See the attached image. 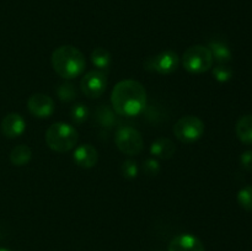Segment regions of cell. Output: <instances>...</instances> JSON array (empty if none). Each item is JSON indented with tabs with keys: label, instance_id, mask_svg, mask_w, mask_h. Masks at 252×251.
I'll return each instance as SVG.
<instances>
[{
	"label": "cell",
	"instance_id": "18",
	"mask_svg": "<svg viewBox=\"0 0 252 251\" xmlns=\"http://www.w3.org/2000/svg\"><path fill=\"white\" fill-rule=\"evenodd\" d=\"M96 121L103 128H112L116 123V112L107 105H101L96 110Z\"/></svg>",
	"mask_w": 252,
	"mask_h": 251
},
{
	"label": "cell",
	"instance_id": "3",
	"mask_svg": "<svg viewBox=\"0 0 252 251\" xmlns=\"http://www.w3.org/2000/svg\"><path fill=\"white\" fill-rule=\"evenodd\" d=\"M79 134L75 127L65 122H57L46 130V143L53 152L66 153L74 149L78 143Z\"/></svg>",
	"mask_w": 252,
	"mask_h": 251
},
{
	"label": "cell",
	"instance_id": "26",
	"mask_svg": "<svg viewBox=\"0 0 252 251\" xmlns=\"http://www.w3.org/2000/svg\"><path fill=\"white\" fill-rule=\"evenodd\" d=\"M0 251H10V250H7V249H4V248H0Z\"/></svg>",
	"mask_w": 252,
	"mask_h": 251
},
{
	"label": "cell",
	"instance_id": "20",
	"mask_svg": "<svg viewBox=\"0 0 252 251\" xmlns=\"http://www.w3.org/2000/svg\"><path fill=\"white\" fill-rule=\"evenodd\" d=\"M70 117L74 123L81 125V123L85 122L89 117L88 107H86L85 105H83V103H76V105H74L73 108H71Z\"/></svg>",
	"mask_w": 252,
	"mask_h": 251
},
{
	"label": "cell",
	"instance_id": "22",
	"mask_svg": "<svg viewBox=\"0 0 252 251\" xmlns=\"http://www.w3.org/2000/svg\"><path fill=\"white\" fill-rule=\"evenodd\" d=\"M238 202L244 209L252 212V186H245L238 192Z\"/></svg>",
	"mask_w": 252,
	"mask_h": 251
},
{
	"label": "cell",
	"instance_id": "15",
	"mask_svg": "<svg viewBox=\"0 0 252 251\" xmlns=\"http://www.w3.org/2000/svg\"><path fill=\"white\" fill-rule=\"evenodd\" d=\"M32 159V150L29 145H16L10 153V161L15 166H25Z\"/></svg>",
	"mask_w": 252,
	"mask_h": 251
},
{
	"label": "cell",
	"instance_id": "5",
	"mask_svg": "<svg viewBox=\"0 0 252 251\" xmlns=\"http://www.w3.org/2000/svg\"><path fill=\"white\" fill-rule=\"evenodd\" d=\"M115 143L121 153L130 157L139 154L144 147V140L140 132L130 126H121L117 128Z\"/></svg>",
	"mask_w": 252,
	"mask_h": 251
},
{
	"label": "cell",
	"instance_id": "6",
	"mask_svg": "<svg viewBox=\"0 0 252 251\" xmlns=\"http://www.w3.org/2000/svg\"><path fill=\"white\" fill-rule=\"evenodd\" d=\"M204 133V123L197 116L187 115L180 118L174 126V134L180 142L194 143Z\"/></svg>",
	"mask_w": 252,
	"mask_h": 251
},
{
	"label": "cell",
	"instance_id": "14",
	"mask_svg": "<svg viewBox=\"0 0 252 251\" xmlns=\"http://www.w3.org/2000/svg\"><path fill=\"white\" fill-rule=\"evenodd\" d=\"M208 48L211 51L212 57L214 61L218 62V64H226L231 61L230 48L221 41H211L208 44Z\"/></svg>",
	"mask_w": 252,
	"mask_h": 251
},
{
	"label": "cell",
	"instance_id": "10",
	"mask_svg": "<svg viewBox=\"0 0 252 251\" xmlns=\"http://www.w3.org/2000/svg\"><path fill=\"white\" fill-rule=\"evenodd\" d=\"M73 160L81 169H91L97 164L98 153L94 145L81 144L73 153Z\"/></svg>",
	"mask_w": 252,
	"mask_h": 251
},
{
	"label": "cell",
	"instance_id": "13",
	"mask_svg": "<svg viewBox=\"0 0 252 251\" xmlns=\"http://www.w3.org/2000/svg\"><path fill=\"white\" fill-rule=\"evenodd\" d=\"M175 153H176V147L170 138H159L150 145V154L155 159L169 160L174 157Z\"/></svg>",
	"mask_w": 252,
	"mask_h": 251
},
{
	"label": "cell",
	"instance_id": "1",
	"mask_svg": "<svg viewBox=\"0 0 252 251\" xmlns=\"http://www.w3.org/2000/svg\"><path fill=\"white\" fill-rule=\"evenodd\" d=\"M111 105L117 115L134 117L140 115L147 106V90L140 81L134 79L121 80L112 89Z\"/></svg>",
	"mask_w": 252,
	"mask_h": 251
},
{
	"label": "cell",
	"instance_id": "7",
	"mask_svg": "<svg viewBox=\"0 0 252 251\" xmlns=\"http://www.w3.org/2000/svg\"><path fill=\"white\" fill-rule=\"evenodd\" d=\"M180 64V57L174 51H164L157 56L148 57L144 62V68L161 75L172 74Z\"/></svg>",
	"mask_w": 252,
	"mask_h": 251
},
{
	"label": "cell",
	"instance_id": "19",
	"mask_svg": "<svg viewBox=\"0 0 252 251\" xmlns=\"http://www.w3.org/2000/svg\"><path fill=\"white\" fill-rule=\"evenodd\" d=\"M56 91L62 102H70V101H73L76 97V89L70 83L61 84Z\"/></svg>",
	"mask_w": 252,
	"mask_h": 251
},
{
	"label": "cell",
	"instance_id": "25",
	"mask_svg": "<svg viewBox=\"0 0 252 251\" xmlns=\"http://www.w3.org/2000/svg\"><path fill=\"white\" fill-rule=\"evenodd\" d=\"M240 164L248 171L252 170V150H246L241 154L240 157Z\"/></svg>",
	"mask_w": 252,
	"mask_h": 251
},
{
	"label": "cell",
	"instance_id": "11",
	"mask_svg": "<svg viewBox=\"0 0 252 251\" xmlns=\"http://www.w3.org/2000/svg\"><path fill=\"white\" fill-rule=\"evenodd\" d=\"M169 251H206L203 243L192 234H180L169 244Z\"/></svg>",
	"mask_w": 252,
	"mask_h": 251
},
{
	"label": "cell",
	"instance_id": "2",
	"mask_svg": "<svg viewBox=\"0 0 252 251\" xmlns=\"http://www.w3.org/2000/svg\"><path fill=\"white\" fill-rule=\"evenodd\" d=\"M51 62L54 71L64 79H74L81 75L86 66L83 52L70 44H64L54 49Z\"/></svg>",
	"mask_w": 252,
	"mask_h": 251
},
{
	"label": "cell",
	"instance_id": "4",
	"mask_svg": "<svg viewBox=\"0 0 252 251\" xmlns=\"http://www.w3.org/2000/svg\"><path fill=\"white\" fill-rule=\"evenodd\" d=\"M213 57L208 47L194 44L189 47L182 56V65L191 74H203L213 66Z\"/></svg>",
	"mask_w": 252,
	"mask_h": 251
},
{
	"label": "cell",
	"instance_id": "12",
	"mask_svg": "<svg viewBox=\"0 0 252 251\" xmlns=\"http://www.w3.org/2000/svg\"><path fill=\"white\" fill-rule=\"evenodd\" d=\"M26 129V122L19 113H9L1 121V132L6 138H17Z\"/></svg>",
	"mask_w": 252,
	"mask_h": 251
},
{
	"label": "cell",
	"instance_id": "17",
	"mask_svg": "<svg viewBox=\"0 0 252 251\" xmlns=\"http://www.w3.org/2000/svg\"><path fill=\"white\" fill-rule=\"evenodd\" d=\"M91 62L98 70H106V69L110 68L112 57L107 49L102 48V47H96L91 52Z\"/></svg>",
	"mask_w": 252,
	"mask_h": 251
},
{
	"label": "cell",
	"instance_id": "16",
	"mask_svg": "<svg viewBox=\"0 0 252 251\" xmlns=\"http://www.w3.org/2000/svg\"><path fill=\"white\" fill-rule=\"evenodd\" d=\"M236 135L245 144H252V115H245L238 121L235 127Z\"/></svg>",
	"mask_w": 252,
	"mask_h": 251
},
{
	"label": "cell",
	"instance_id": "21",
	"mask_svg": "<svg viewBox=\"0 0 252 251\" xmlns=\"http://www.w3.org/2000/svg\"><path fill=\"white\" fill-rule=\"evenodd\" d=\"M212 73H213L214 79L217 81H219V83H226L233 76V70L226 64H218L217 66H214Z\"/></svg>",
	"mask_w": 252,
	"mask_h": 251
},
{
	"label": "cell",
	"instance_id": "8",
	"mask_svg": "<svg viewBox=\"0 0 252 251\" xmlns=\"http://www.w3.org/2000/svg\"><path fill=\"white\" fill-rule=\"evenodd\" d=\"M80 89L89 98H97L107 89V76L102 70H90L81 78Z\"/></svg>",
	"mask_w": 252,
	"mask_h": 251
},
{
	"label": "cell",
	"instance_id": "9",
	"mask_svg": "<svg viewBox=\"0 0 252 251\" xmlns=\"http://www.w3.org/2000/svg\"><path fill=\"white\" fill-rule=\"evenodd\" d=\"M30 113L37 118H48L53 115L56 105L51 96L46 94H33L27 100Z\"/></svg>",
	"mask_w": 252,
	"mask_h": 251
},
{
	"label": "cell",
	"instance_id": "24",
	"mask_svg": "<svg viewBox=\"0 0 252 251\" xmlns=\"http://www.w3.org/2000/svg\"><path fill=\"white\" fill-rule=\"evenodd\" d=\"M143 171L148 176H157L160 172V162L155 157H149L143 162Z\"/></svg>",
	"mask_w": 252,
	"mask_h": 251
},
{
	"label": "cell",
	"instance_id": "23",
	"mask_svg": "<svg viewBox=\"0 0 252 251\" xmlns=\"http://www.w3.org/2000/svg\"><path fill=\"white\" fill-rule=\"evenodd\" d=\"M121 171H122V175L126 179L133 180L138 176L139 169H138V165L135 161H133V160H126V161L122 162Z\"/></svg>",
	"mask_w": 252,
	"mask_h": 251
}]
</instances>
